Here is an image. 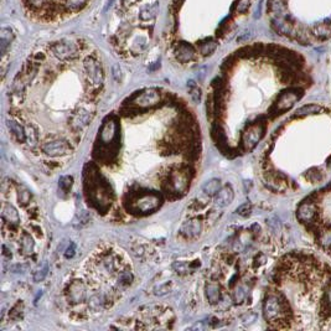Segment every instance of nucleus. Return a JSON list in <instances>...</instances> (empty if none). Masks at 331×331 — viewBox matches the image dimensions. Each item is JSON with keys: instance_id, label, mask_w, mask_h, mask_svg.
<instances>
[{"instance_id": "1", "label": "nucleus", "mask_w": 331, "mask_h": 331, "mask_svg": "<svg viewBox=\"0 0 331 331\" xmlns=\"http://www.w3.org/2000/svg\"><path fill=\"white\" fill-rule=\"evenodd\" d=\"M279 316L269 327L331 330V267L308 252H291L279 260L272 278Z\"/></svg>"}, {"instance_id": "2", "label": "nucleus", "mask_w": 331, "mask_h": 331, "mask_svg": "<svg viewBox=\"0 0 331 331\" xmlns=\"http://www.w3.org/2000/svg\"><path fill=\"white\" fill-rule=\"evenodd\" d=\"M272 29L302 46L331 40V0H268Z\"/></svg>"}, {"instance_id": "3", "label": "nucleus", "mask_w": 331, "mask_h": 331, "mask_svg": "<svg viewBox=\"0 0 331 331\" xmlns=\"http://www.w3.org/2000/svg\"><path fill=\"white\" fill-rule=\"evenodd\" d=\"M92 0H20L27 19L39 24L63 22L78 15Z\"/></svg>"}, {"instance_id": "4", "label": "nucleus", "mask_w": 331, "mask_h": 331, "mask_svg": "<svg viewBox=\"0 0 331 331\" xmlns=\"http://www.w3.org/2000/svg\"><path fill=\"white\" fill-rule=\"evenodd\" d=\"M310 197L315 201L318 212L315 220L305 228L313 236L316 245L331 257V189L325 186L311 193Z\"/></svg>"}, {"instance_id": "5", "label": "nucleus", "mask_w": 331, "mask_h": 331, "mask_svg": "<svg viewBox=\"0 0 331 331\" xmlns=\"http://www.w3.org/2000/svg\"><path fill=\"white\" fill-rule=\"evenodd\" d=\"M266 133V120H258L247 125L242 133V147L246 151L253 150Z\"/></svg>"}, {"instance_id": "6", "label": "nucleus", "mask_w": 331, "mask_h": 331, "mask_svg": "<svg viewBox=\"0 0 331 331\" xmlns=\"http://www.w3.org/2000/svg\"><path fill=\"white\" fill-rule=\"evenodd\" d=\"M189 173L187 171H174L169 175V181L164 185L168 195H176L184 193L190 185Z\"/></svg>"}, {"instance_id": "7", "label": "nucleus", "mask_w": 331, "mask_h": 331, "mask_svg": "<svg viewBox=\"0 0 331 331\" xmlns=\"http://www.w3.org/2000/svg\"><path fill=\"white\" fill-rule=\"evenodd\" d=\"M161 100V93L159 89L156 88H147L138 92L131 100V103L136 107L140 108H148L156 106Z\"/></svg>"}, {"instance_id": "8", "label": "nucleus", "mask_w": 331, "mask_h": 331, "mask_svg": "<svg viewBox=\"0 0 331 331\" xmlns=\"http://www.w3.org/2000/svg\"><path fill=\"white\" fill-rule=\"evenodd\" d=\"M316 212H318V207H316L315 201L308 196L305 200H303L296 209V218L303 226H308L315 220Z\"/></svg>"}, {"instance_id": "9", "label": "nucleus", "mask_w": 331, "mask_h": 331, "mask_svg": "<svg viewBox=\"0 0 331 331\" xmlns=\"http://www.w3.org/2000/svg\"><path fill=\"white\" fill-rule=\"evenodd\" d=\"M173 52L176 60L181 63L191 62V61L195 60L196 55H197V50L193 47V45L185 40L176 41L173 47Z\"/></svg>"}, {"instance_id": "10", "label": "nucleus", "mask_w": 331, "mask_h": 331, "mask_svg": "<svg viewBox=\"0 0 331 331\" xmlns=\"http://www.w3.org/2000/svg\"><path fill=\"white\" fill-rule=\"evenodd\" d=\"M41 149L49 156H62L71 151V147H70L67 140L56 139L44 143V144L41 145Z\"/></svg>"}, {"instance_id": "11", "label": "nucleus", "mask_w": 331, "mask_h": 331, "mask_svg": "<svg viewBox=\"0 0 331 331\" xmlns=\"http://www.w3.org/2000/svg\"><path fill=\"white\" fill-rule=\"evenodd\" d=\"M67 299L72 304H80L86 299V287L81 280H74L67 289Z\"/></svg>"}, {"instance_id": "12", "label": "nucleus", "mask_w": 331, "mask_h": 331, "mask_svg": "<svg viewBox=\"0 0 331 331\" xmlns=\"http://www.w3.org/2000/svg\"><path fill=\"white\" fill-rule=\"evenodd\" d=\"M92 116H93V113H91L87 108H80V111L76 112V113L71 116L70 124H71V127L74 128L75 130H81V129L86 128L87 125L89 124Z\"/></svg>"}, {"instance_id": "13", "label": "nucleus", "mask_w": 331, "mask_h": 331, "mask_svg": "<svg viewBox=\"0 0 331 331\" xmlns=\"http://www.w3.org/2000/svg\"><path fill=\"white\" fill-rule=\"evenodd\" d=\"M159 205H160V197L155 193H149L138 198L136 206L140 212H149L155 210Z\"/></svg>"}, {"instance_id": "14", "label": "nucleus", "mask_w": 331, "mask_h": 331, "mask_svg": "<svg viewBox=\"0 0 331 331\" xmlns=\"http://www.w3.org/2000/svg\"><path fill=\"white\" fill-rule=\"evenodd\" d=\"M180 235L182 237L189 238V240H192V238H197L198 236L203 232V223L197 220H191L186 221L181 224L180 227Z\"/></svg>"}, {"instance_id": "15", "label": "nucleus", "mask_w": 331, "mask_h": 331, "mask_svg": "<svg viewBox=\"0 0 331 331\" xmlns=\"http://www.w3.org/2000/svg\"><path fill=\"white\" fill-rule=\"evenodd\" d=\"M235 198L234 189L231 187V185H226L222 189L218 191L217 195L215 196V204L218 207H226L228 205L232 204Z\"/></svg>"}, {"instance_id": "16", "label": "nucleus", "mask_w": 331, "mask_h": 331, "mask_svg": "<svg viewBox=\"0 0 331 331\" xmlns=\"http://www.w3.org/2000/svg\"><path fill=\"white\" fill-rule=\"evenodd\" d=\"M2 217L5 222L10 224H18L20 222V216H19L18 210L11 204L4 203L2 206Z\"/></svg>"}, {"instance_id": "17", "label": "nucleus", "mask_w": 331, "mask_h": 331, "mask_svg": "<svg viewBox=\"0 0 331 331\" xmlns=\"http://www.w3.org/2000/svg\"><path fill=\"white\" fill-rule=\"evenodd\" d=\"M321 112H327L326 108L321 107L319 105H305L302 108L296 109L293 118H304L308 116H314V114H320Z\"/></svg>"}, {"instance_id": "18", "label": "nucleus", "mask_w": 331, "mask_h": 331, "mask_svg": "<svg viewBox=\"0 0 331 331\" xmlns=\"http://www.w3.org/2000/svg\"><path fill=\"white\" fill-rule=\"evenodd\" d=\"M8 128L10 129L11 133L15 136V138L18 142L20 143H24L26 142V130H25V128L22 127L20 123L15 122V120H8Z\"/></svg>"}, {"instance_id": "19", "label": "nucleus", "mask_w": 331, "mask_h": 331, "mask_svg": "<svg viewBox=\"0 0 331 331\" xmlns=\"http://www.w3.org/2000/svg\"><path fill=\"white\" fill-rule=\"evenodd\" d=\"M221 189H222L221 187V181L218 179H211V180L205 182V185L203 186V192L207 196H216Z\"/></svg>"}, {"instance_id": "20", "label": "nucleus", "mask_w": 331, "mask_h": 331, "mask_svg": "<svg viewBox=\"0 0 331 331\" xmlns=\"http://www.w3.org/2000/svg\"><path fill=\"white\" fill-rule=\"evenodd\" d=\"M34 247H35V242H34L32 237L27 232H24L20 237L21 252L24 254H31L34 252Z\"/></svg>"}, {"instance_id": "21", "label": "nucleus", "mask_w": 331, "mask_h": 331, "mask_svg": "<svg viewBox=\"0 0 331 331\" xmlns=\"http://www.w3.org/2000/svg\"><path fill=\"white\" fill-rule=\"evenodd\" d=\"M205 291H206V296L211 304H216L221 298L220 287L217 284H215V283H209L206 285V288H205Z\"/></svg>"}, {"instance_id": "22", "label": "nucleus", "mask_w": 331, "mask_h": 331, "mask_svg": "<svg viewBox=\"0 0 331 331\" xmlns=\"http://www.w3.org/2000/svg\"><path fill=\"white\" fill-rule=\"evenodd\" d=\"M304 178L309 182L318 184V182H320L322 179H324V174H322V171L319 167H311L310 169L304 174Z\"/></svg>"}, {"instance_id": "23", "label": "nucleus", "mask_w": 331, "mask_h": 331, "mask_svg": "<svg viewBox=\"0 0 331 331\" xmlns=\"http://www.w3.org/2000/svg\"><path fill=\"white\" fill-rule=\"evenodd\" d=\"M11 39H13V31L11 30L3 29L2 30V55L4 56L7 52L8 47L10 46Z\"/></svg>"}, {"instance_id": "24", "label": "nucleus", "mask_w": 331, "mask_h": 331, "mask_svg": "<svg viewBox=\"0 0 331 331\" xmlns=\"http://www.w3.org/2000/svg\"><path fill=\"white\" fill-rule=\"evenodd\" d=\"M25 130H26L27 144H29L30 147H35V145L38 144V140H39L38 130H36L35 127H32V125H27V128L25 129Z\"/></svg>"}, {"instance_id": "25", "label": "nucleus", "mask_w": 331, "mask_h": 331, "mask_svg": "<svg viewBox=\"0 0 331 331\" xmlns=\"http://www.w3.org/2000/svg\"><path fill=\"white\" fill-rule=\"evenodd\" d=\"M47 273H49V267H47V266H44L43 268L38 269V271L34 273V282H36V283L43 282L45 278H46Z\"/></svg>"}, {"instance_id": "26", "label": "nucleus", "mask_w": 331, "mask_h": 331, "mask_svg": "<svg viewBox=\"0 0 331 331\" xmlns=\"http://www.w3.org/2000/svg\"><path fill=\"white\" fill-rule=\"evenodd\" d=\"M19 201H20L21 205H27L30 203V198H31V193H30L29 190L24 189V187H21V189H19Z\"/></svg>"}, {"instance_id": "27", "label": "nucleus", "mask_w": 331, "mask_h": 331, "mask_svg": "<svg viewBox=\"0 0 331 331\" xmlns=\"http://www.w3.org/2000/svg\"><path fill=\"white\" fill-rule=\"evenodd\" d=\"M103 299L102 296H100L98 294H94V295L91 296V299H89V307L92 308V309L94 310H98L103 305Z\"/></svg>"}, {"instance_id": "28", "label": "nucleus", "mask_w": 331, "mask_h": 331, "mask_svg": "<svg viewBox=\"0 0 331 331\" xmlns=\"http://www.w3.org/2000/svg\"><path fill=\"white\" fill-rule=\"evenodd\" d=\"M72 182H74V179H72L71 176H62V178L60 179V187L64 192H67L71 189Z\"/></svg>"}, {"instance_id": "29", "label": "nucleus", "mask_w": 331, "mask_h": 331, "mask_svg": "<svg viewBox=\"0 0 331 331\" xmlns=\"http://www.w3.org/2000/svg\"><path fill=\"white\" fill-rule=\"evenodd\" d=\"M252 212V205L251 204H243L237 209V214L242 217H248Z\"/></svg>"}, {"instance_id": "30", "label": "nucleus", "mask_w": 331, "mask_h": 331, "mask_svg": "<svg viewBox=\"0 0 331 331\" xmlns=\"http://www.w3.org/2000/svg\"><path fill=\"white\" fill-rule=\"evenodd\" d=\"M27 269H29V264H26V263H18V264H14L10 267V271L13 273H24Z\"/></svg>"}, {"instance_id": "31", "label": "nucleus", "mask_w": 331, "mask_h": 331, "mask_svg": "<svg viewBox=\"0 0 331 331\" xmlns=\"http://www.w3.org/2000/svg\"><path fill=\"white\" fill-rule=\"evenodd\" d=\"M245 296H246V291L243 290L242 288H238L237 290L235 291V300L237 303H242V300L245 299Z\"/></svg>"}, {"instance_id": "32", "label": "nucleus", "mask_w": 331, "mask_h": 331, "mask_svg": "<svg viewBox=\"0 0 331 331\" xmlns=\"http://www.w3.org/2000/svg\"><path fill=\"white\" fill-rule=\"evenodd\" d=\"M190 96H191L193 102H200V89H198L197 87H193L191 91H190Z\"/></svg>"}, {"instance_id": "33", "label": "nucleus", "mask_w": 331, "mask_h": 331, "mask_svg": "<svg viewBox=\"0 0 331 331\" xmlns=\"http://www.w3.org/2000/svg\"><path fill=\"white\" fill-rule=\"evenodd\" d=\"M75 251H76V246L75 243H71V246L66 249V253H64V257L69 259V258H72L75 256Z\"/></svg>"}, {"instance_id": "34", "label": "nucleus", "mask_w": 331, "mask_h": 331, "mask_svg": "<svg viewBox=\"0 0 331 331\" xmlns=\"http://www.w3.org/2000/svg\"><path fill=\"white\" fill-rule=\"evenodd\" d=\"M113 76H114V78H116L117 81H119L120 80V69L118 70V66L116 64V66L113 67Z\"/></svg>"}, {"instance_id": "35", "label": "nucleus", "mask_w": 331, "mask_h": 331, "mask_svg": "<svg viewBox=\"0 0 331 331\" xmlns=\"http://www.w3.org/2000/svg\"><path fill=\"white\" fill-rule=\"evenodd\" d=\"M3 251H4V252H3V254H4V256L7 257L8 259H10V258H11V252L9 251V249L7 248V246H3Z\"/></svg>"}, {"instance_id": "36", "label": "nucleus", "mask_w": 331, "mask_h": 331, "mask_svg": "<svg viewBox=\"0 0 331 331\" xmlns=\"http://www.w3.org/2000/svg\"><path fill=\"white\" fill-rule=\"evenodd\" d=\"M327 168H329V169H331V155L329 156V158H327Z\"/></svg>"}]
</instances>
